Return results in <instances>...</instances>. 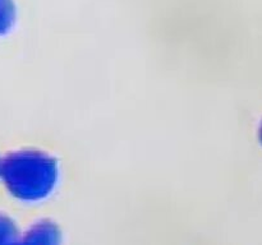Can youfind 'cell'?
<instances>
[{
	"instance_id": "obj_1",
	"label": "cell",
	"mask_w": 262,
	"mask_h": 245,
	"mask_svg": "<svg viewBox=\"0 0 262 245\" xmlns=\"http://www.w3.org/2000/svg\"><path fill=\"white\" fill-rule=\"evenodd\" d=\"M261 140H262V128H261Z\"/></svg>"
}]
</instances>
